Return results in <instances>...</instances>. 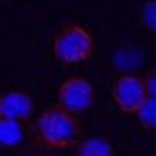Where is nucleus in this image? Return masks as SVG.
<instances>
[{
  "instance_id": "nucleus-1",
  "label": "nucleus",
  "mask_w": 156,
  "mask_h": 156,
  "mask_svg": "<svg viewBox=\"0 0 156 156\" xmlns=\"http://www.w3.org/2000/svg\"><path fill=\"white\" fill-rule=\"evenodd\" d=\"M84 127L77 113L63 109V106H50L39 118H34L30 129V143L36 152H63L75 149L84 140Z\"/></svg>"
},
{
  "instance_id": "nucleus-2",
  "label": "nucleus",
  "mask_w": 156,
  "mask_h": 156,
  "mask_svg": "<svg viewBox=\"0 0 156 156\" xmlns=\"http://www.w3.org/2000/svg\"><path fill=\"white\" fill-rule=\"evenodd\" d=\"M52 52L63 63H82L93 55V39L79 23H66L52 36Z\"/></svg>"
},
{
  "instance_id": "nucleus-8",
  "label": "nucleus",
  "mask_w": 156,
  "mask_h": 156,
  "mask_svg": "<svg viewBox=\"0 0 156 156\" xmlns=\"http://www.w3.org/2000/svg\"><path fill=\"white\" fill-rule=\"evenodd\" d=\"M136 118L140 122L143 129H156V98L154 95H147V100L140 104V109L136 111Z\"/></svg>"
},
{
  "instance_id": "nucleus-3",
  "label": "nucleus",
  "mask_w": 156,
  "mask_h": 156,
  "mask_svg": "<svg viewBox=\"0 0 156 156\" xmlns=\"http://www.w3.org/2000/svg\"><path fill=\"white\" fill-rule=\"evenodd\" d=\"M57 100H59V106L73 111V113H82L95 100L93 84L84 77H68L66 82L59 86Z\"/></svg>"
},
{
  "instance_id": "nucleus-7",
  "label": "nucleus",
  "mask_w": 156,
  "mask_h": 156,
  "mask_svg": "<svg viewBox=\"0 0 156 156\" xmlns=\"http://www.w3.org/2000/svg\"><path fill=\"white\" fill-rule=\"evenodd\" d=\"M75 154H79V156H111L113 154V143L104 136H90V138H84L75 147Z\"/></svg>"
},
{
  "instance_id": "nucleus-5",
  "label": "nucleus",
  "mask_w": 156,
  "mask_h": 156,
  "mask_svg": "<svg viewBox=\"0 0 156 156\" xmlns=\"http://www.w3.org/2000/svg\"><path fill=\"white\" fill-rule=\"evenodd\" d=\"M0 115L27 122L34 115V100L25 90H7L0 98Z\"/></svg>"
},
{
  "instance_id": "nucleus-10",
  "label": "nucleus",
  "mask_w": 156,
  "mask_h": 156,
  "mask_svg": "<svg viewBox=\"0 0 156 156\" xmlns=\"http://www.w3.org/2000/svg\"><path fill=\"white\" fill-rule=\"evenodd\" d=\"M143 79H145V86H147V93L156 98V68H152Z\"/></svg>"
},
{
  "instance_id": "nucleus-6",
  "label": "nucleus",
  "mask_w": 156,
  "mask_h": 156,
  "mask_svg": "<svg viewBox=\"0 0 156 156\" xmlns=\"http://www.w3.org/2000/svg\"><path fill=\"white\" fill-rule=\"evenodd\" d=\"M25 122L14 120V118H2L0 115V147L2 149H16L25 140Z\"/></svg>"
},
{
  "instance_id": "nucleus-11",
  "label": "nucleus",
  "mask_w": 156,
  "mask_h": 156,
  "mask_svg": "<svg viewBox=\"0 0 156 156\" xmlns=\"http://www.w3.org/2000/svg\"><path fill=\"white\" fill-rule=\"evenodd\" d=\"M2 2H5V0H2Z\"/></svg>"
},
{
  "instance_id": "nucleus-4",
  "label": "nucleus",
  "mask_w": 156,
  "mask_h": 156,
  "mask_svg": "<svg viewBox=\"0 0 156 156\" xmlns=\"http://www.w3.org/2000/svg\"><path fill=\"white\" fill-rule=\"evenodd\" d=\"M147 95L149 93H147V86H145V79L140 77L122 75L113 84V102L125 113H136L140 109V104L147 100Z\"/></svg>"
},
{
  "instance_id": "nucleus-9",
  "label": "nucleus",
  "mask_w": 156,
  "mask_h": 156,
  "mask_svg": "<svg viewBox=\"0 0 156 156\" xmlns=\"http://www.w3.org/2000/svg\"><path fill=\"white\" fill-rule=\"evenodd\" d=\"M140 23H143V27L147 30L149 34L156 36V0L145 2V7L140 12Z\"/></svg>"
}]
</instances>
